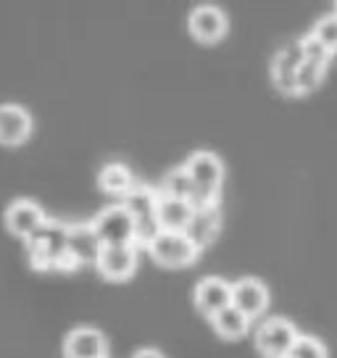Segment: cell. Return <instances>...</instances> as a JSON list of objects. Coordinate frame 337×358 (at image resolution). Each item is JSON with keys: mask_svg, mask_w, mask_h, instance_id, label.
Masks as SVG:
<instances>
[{"mask_svg": "<svg viewBox=\"0 0 337 358\" xmlns=\"http://www.w3.org/2000/svg\"><path fill=\"white\" fill-rule=\"evenodd\" d=\"M219 224H222V219H219L216 206L195 208V216H192V222H190V227H187V232H185V235L190 237L198 248H206L216 237V232H219Z\"/></svg>", "mask_w": 337, "mask_h": 358, "instance_id": "2e32d148", "label": "cell"}, {"mask_svg": "<svg viewBox=\"0 0 337 358\" xmlns=\"http://www.w3.org/2000/svg\"><path fill=\"white\" fill-rule=\"evenodd\" d=\"M301 48H303V58L308 61V64L327 69V64H329V56H332V53H329V50H324V48L316 43L314 37H311V34L301 40Z\"/></svg>", "mask_w": 337, "mask_h": 358, "instance_id": "cb8c5ba5", "label": "cell"}, {"mask_svg": "<svg viewBox=\"0 0 337 358\" xmlns=\"http://www.w3.org/2000/svg\"><path fill=\"white\" fill-rule=\"evenodd\" d=\"M150 258L166 268H182L190 266L192 261L198 258L201 248L192 243L185 232H161V235L148 245Z\"/></svg>", "mask_w": 337, "mask_h": 358, "instance_id": "277c9868", "label": "cell"}, {"mask_svg": "<svg viewBox=\"0 0 337 358\" xmlns=\"http://www.w3.org/2000/svg\"><path fill=\"white\" fill-rule=\"evenodd\" d=\"M187 27H190V34L198 43L214 45L227 34V27H229V24H227V16L222 8H216V6H198V8L190 13Z\"/></svg>", "mask_w": 337, "mask_h": 358, "instance_id": "8fae6325", "label": "cell"}, {"mask_svg": "<svg viewBox=\"0 0 337 358\" xmlns=\"http://www.w3.org/2000/svg\"><path fill=\"white\" fill-rule=\"evenodd\" d=\"M34 129L32 113L19 103H3L0 106V145L19 148L29 140Z\"/></svg>", "mask_w": 337, "mask_h": 358, "instance_id": "52a82bcc", "label": "cell"}, {"mask_svg": "<svg viewBox=\"0 0 337 358\" xmlns=\"http://www.w3.org/2000/svg\"><path fill=\"white\" fill-rule=\"evenodd\" d=\"M66 235L69 227L48 219L45 227L27 240V256H29L32 268H37V271H45V268H77L66 253Z\"/></svg>", "mask_w": 337, "mask_h": 358, "instance_id": "6da1fadb", "label": "cell"}, {"mask_svg": "<svg viewBox=\"0 0 337 358\" xmlns=\"http://www.w3.org/2000/svg\"><path fill=\"white\" fill-rule=\"evenodd\" d=\"M101 245H135V216L124 206H108L90 222Z\"/></svg>", "mask_w": 337, "mask_h": 358, "instance_id": "3957f363", "label": "cell"}, {"mask_svg": "<svg viewBox=\"0 0 337 358\" xmlns=\"http://www.w3.org/2000/svg\"><path fill=\"white\" fill-rule=\"evenodd\" d=\"M185 171L190 174L192 185L198 190V198L192 203V208H206V206H216V195L222 190L224 182V164L216 153L208 150H195L187 161H185Z\"/></svg>", "mask_w": 337, "mask_h": 358, "instance_id": "7a4b0ae2", "label": "cell"}, {"mask_svg": "<svg viewBox=\"0 0 337 358\" xmlns=\"http://www.w3.org/2000/svg\"><path fill=\"white\" fill-rule=\"evenodd\" d=\"M106 335L95 327H77L64 340V358H106Z\"/></svg>", "mask_w": 337, "mask_h": 358, "instance_id": "7c38bea8", "label": "cell"}, {"mask_svg": "<svg viewBox=\"0 0 337 358\" xmlns=\"http://www.w3.org/2000/svg\"><path fill=\"white\" fill-rule=\"evenodd\" d=\"M311 37H314L324 50L337 53V13H327V16H322V19L316 22Z\"/></svg>", "mask_w": 337, "mask_h": 358, "instance_id": "44dd1931", "label": "cell"}, {"mask_svg": "<svg viewBox=\"0 0 337 358\" xmlns=\"http://www.w3.org/2000/svg\"><path fill=\"white\" fill-rule=\"evenodd\" d=\"M287 358H327V348L322 340L308 335H301L298 343L292 345V350L287 353Z\"/></svg>", "mask_w": 337, "mask_h": 358, "instance_id": "7402d4cb", "label": "cell"}, {"mask_svg": "<svg viewBox=\"0 0 337 358\" xmlns=\"http://www.w3.org/2000/svg\"><path fill=\"white\" fill-rule=\"evenodd\" d=\"M132 358H164V353H161V350H156V348H140Z\"/></svg>", "mask_w": 337, "mask_h": 358, "instance_id": "d4e9b609", "label": "cell"}, {"mask_svg": "<svg viewBox=\"0 0 337 358\" xmlns=\"http://www.w3.org/2000/svg\"><path fill=\"white\" fill-rule=\"evenodd\" d=\"M95 266L106 280H129L137 268V245H101Z\"/></svg>", "mask_w": 337, "mask_h": 358, "instance_id": "ba28073f", "label": "cell"}, {"mask_svg": "<svg viewBox=\"0 0 337 358\" xmlns=\"http://www.w3.org/2000/svg\"><path fill=\"white\" fill-rule=\"evenodd\" d=\"M324 77V69L322 66H314V64H308L303 61V66L298 69V77H295V85H298V95H303V92H311V90L322 82Z\"/></svg>", "mask_w": 337, "mask_h": 358, "instance_id": "603a6c76", "label": "cell"}, {"mask_svg": "<svg viewBox=\"0 0 337 358\" xmlns=\"http://www.w3.org/2000/svg\"><path fill=\"white\" fill-rule=\"evenodd\" d=\"M3 224H6V229H8L13 237H19V240L27 243L29 237H34L48 224V213L43 211V206L37 201L19 198V201H13L11 206L6 208Z\"/></svg>", "mask_w": 337, "mask_h": 358, "instance_id": "8992f818", "label": "cell"}, {"mask_svg": "<svg viewBox=\"0 0 337 358\" xmlns=\"http://www.w3.org/2000/svg\"><path fill=\"white\" fill-rule=\"evenodd\" d=\"M232 306H235L237 311H243L253 322L256 316L266 311V306H269V290H266V285L256 277H243V280H237L232 285Z\"/></svg>", "mask_w": 337, "mask_h": 358, "instance_id": "30bf717a", "label": "cell"}, {"mask_svg": "<svg viewBox=\"0 0 337 358\" xmlns=\"http://www.w3.org/2000/svg\"><path fill=\"white\" fill-rule=\"evenodd\" d=\"M66 253L74 266L82 264H95L98 253H101V243L92 232L90 224H79V227H69L66 235Z\"/></svg>", "mask_w": 337, "mask_h": 358, "instance_id": "9a60e30c", "label": "cell"}, {"mask_svg": "<svg viewBox=\"0 0 337 358\" xmlns=\"http://www.w3.org/2000/svg\"><path fill=\"white\" fill-rule=\"evenodd\" d=\"M301 332L295 329L290 319L285 316H271L256 329V348L266 358H287L292 345L298 343Z\"/></svg>", "mask_w": 337, "mask_h": 358, "instance_id": "5b68a950", "label": "cell"}, {"mask_svg": "<svg viewBox=\"0 0 337 358\" xmlns=\"http://www.w3.org/2000/svg\"><path fill=\"white\" fill-rule=\"evenodd\" d=\"M211 324H214L219 337H224V340H240V337L248 335L250 319H248L243 311H237L235 306H229V308L216 313L214 319H211Z\"/></svg>", "mask_w": 337, "mask_h": 358, "instance_id": "e0dca14e", "label": "cell"}, {"mask_svg": "<svg viewBox=\"0 0 337 358\" xmlns=\"http://www.w3.org/2000/svg\"><path fill=\"white\" fill-rule=\"evenodd\" d=\"M127 211L137 219H148V216H156V206H158V192L148 190V187H132V190L124 195L122 203Z\"/></svg>", "mask_w": 337, "mask_h": 358, "instance_id": "d6986e66", "label": "cell"}, {"mask_svg": "<svg viewBox=\"0 0 337 358\" xmlns=\"http://www.w3.org/2000/svg\"><path fill=\"white\" fill-rule=\"evenodd\" d=\"M232 306V285L222 277H203L195 285V308L214 319L219 311H224Z\"/></svg>", "mask_w": 337, "mask_h": 358, "instance_id": "9c48e42d", "label": "cell"}, {"mask_svg": "<svg viewBox=\"0 0 337 358\" xmlns=\"http://www.w3.org/2000/svg\"><path fill=\"white\" fill-rule=\"evenodd\" d=\"M164 192L166 195H174V198H182V201H187L192 206L195 198H198V190H195V185H192L190 174L185 171V166L174 169L171 174L166 177V185H164Z\"/></svg>", "mask_w": 337, "mask_h": 358, "instance_id": "ffe728a7", "label": "cell"}, {"mask_svg": "<svg viewBox=\"0 0 337 358\" xmlns=\"http://www.w3.org/2000/svg\"><path fill=\"white\" fill-rule=\"evenodd\" d=\"M192 216H195V208L187 201L166 195V192L158 195L156 222L161 227V232H187Z\"/></svg>", "mask_w": 337, "mask_h": 358, "instance_id": "4fadbf2b", "label": "cell"}, {"mask_svg": "<svg viewBox=\"0 0 337 358\" xmlns=\"http://www.w3.org/2000/svg\"><path fill=\"white\" fill-rule=\"evenodd\" d=\"M303 48L301 43H290L287 48H282L280 56L274 58V66H271V79L277 90L287 92V95H298V85H295V77H298V69L303 66Z\"/></svg>", "mask_w": 337, "mask_h": 358, "instance_id": "5bb4252c", "label": "cell"}, {"mask_svg": "<svg viewBox=\"0 0 337 358\" xmlns=\"http://www.w3.org/2000/svg\"><path fill=\"white\" fill-rule=\"evenodd\" d=\"M98 185H101L103 192L108 195H127V192L135 187V179H132V171L124 166V164H108V166L101 169L98 174Z\"/></svg>", "mask_w": 337, "mask_h": 358, "instance_id": "ac0fdd59", "label": "cell"}]
</instances>
